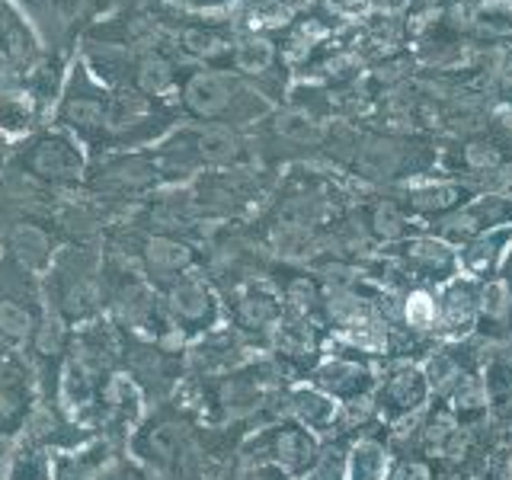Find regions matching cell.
<instances>
[{"instance_id": "obj_1", "label": "cell", "mask_w": 512, "mask_h": 480, "mask_svg": "<svg viewBox=\"0 0 512 480\" xmlns=\"http://www.w3.org/2000/svg\"><path fill=\"white\" fill-rule=\"evenodd\" d=\"M343 160L349 164V170H356L362 176V180L397 183V180H410V176H423L436 164V154L426 148H416L410 141L365 135L349 144Z\"/></svg>"}, {"instance_id": "obj_2", "label": "cell", "mask_w": 512, "mask_h": 480, "mask_svg": "<svg viewBox=\"0 0 512 480\" xmlns=\"http://www.w3.org/2000/svg\"><path fill=\"white\" fill-rule=\"evenodd\" d=\"M432 400L429 378L420 359L394 362L388 372L378 375V388L372 394V416L384 429H404L413 423Z\"/></svg>"}, {"instance_id": "obj_3", "label": "cell", "mask_w": 512, "mask_h": 480, "mask_svg": "<svg viewBox=\"0 0 512 480\" xmlns=\"http://www.w3.org/2000/svg\"><path fill=\"white\" fill-rule=\"evenodd\" d=\"M378 253L384 256V260H391L413 285L439 288L445 282H452L455 276H461L458 247L442 240L439 234L416 231L404 240H397V244L378 247Z\"/></svg>"}, {"instance_id": "obj_4", "label": "cell", "mask_w": 512, "mask_h": 480, "mask_svg": "<svg viewBox=\"0 0 512 480\" xmlns=\"http://www.w3.org/2000/svg\"><path fill=\"white\" fill-rule=\"evenodd\" d=\"M314 388L330 394L340 407L372 404V394L378 388L375 359H368L365 352L340 343V352L320 359V365L314 368Z\"/></svg>"}, {"instance_id": "obj_5", "label": "cell", "mask_w": 512, "mask_h": 480, "mask_svg": "<svg viewBox=\"0 0 512 480\" xmlns=\"http://www.w3.org/2000/svg\"><path fill=\"white\" fill-rule=\"evenodd\" d=\"M512 224V199L503 192H484L474 196L471 202H464L458 212H452L445 221H439L432 234H439L448 244H468V240L490 234L496 228H509Z\"/></svg>"}, {"instance_id": "obj_6", "label": "cell", "mask_w": 512, "mask_h": 480, "mask_svg": "<svg viewBox=\"0 0 512 480\" xmlns=\"http://www.w3.org/2000/svg\"><path fill=\"white\" fill-rule=\"evenodd\" d=\"M480 288L484 282L455 276L436 288V336L439 343H458L474 336L477 308H480Z\"/></svg>"}, {"instance_id": "obj_7", "label": "cell", "mask_w": 512, "mask_h": 480, "mask_svg": "<svg viewBox=\"0 0 512 480\" xmlns=\"http://www.w3.org/2000/svg\"><path fill=\"white\" fill-rule=\"evenodd\" d=\"M391 196L397 199V205L404 208V215L410 221H423L429 228H436L439 221H445L452 212L464 202H471L477 196V189L461 183V180H448V183H416L407 189H394Z\"/></svg>"}, {"instance_id": "obj_8", "label": "cell", "mask_w": 512, "mask_h": 480, "mask_svg": "<svg viewBox=\"0 0 512 480\" xmlns=\"http://www.w3.org/2000/svg\"><path fill=\"white\" fill-rule=\"evenodd\" d=\"M391 458H394L391 429H384L378 420H372L349 445L346 480H388Z\"/></svg>"}, {"instance_id": "obj_9", "label": "cell", "mask_w": 512, "mask_h": 480, "mask_svg": "<svg viewBox=\"0 0 512 480\" xmlns=\"http://www.w3.org/2000/svg\"><path fill=\"white\" fill-rule=\"evenodd\" d=\"M512 250V224L509 228H496L490 234H480L468 244L458 247V266L461 276L477 279V282H490L500 276V269L506 263V256Z\"/></svg>"}, {"instance_id": "obj_10", "label": "cell", "mask_w": 512, "mask_h": 480, "mask_svg": "<svg viewBox=\"0 0 512 480\" xmlns=\"http://www.w3.org/2000/svg\"><path fill=\"white\" fill-rule=\"evenodd\" d=\"M474 336L484 343H512V285L496 276L480 288Z\"/></svg>"}, {"instance_id": "obj_11", "label": "cell", "mask_w": 512, "mask_h": 480, "mask_svg": "<svg viewBox=\"0 0 512 480\" xmlns=\"http://www.w3.org/2000/svg\"><path fill=\"white\" fill-rule=\"evenodd\" d=\"M237 84L228 77H221V74H196L186 84V93H183V100L186 106L196 112V116L202 119H215V116H224L234 100H237Z\"/></svg>"}, {"instance_id": "obj_12", "label": "cell", "mask_w": 512, "mask_h": 480, "mask_svg": "<svg viewBox=\"0 0 512 480\" xmlns=\"http://www.w3.org/2000/svg\"><path fill=\"white\" fill-rule=\"evenodd\" d=\"M292 404L301 426H308L311 432H330L336 426V416H340V404L320 388H298L292 394Z\"/></svg>"}, {"instance_id": "obj_13", "label": "cell", "mask_w": 512, "mask_h": 480, "mask_svg": "<svg viewBox=\"0 0 512 480\" xmlns=\"http://www.w3.org/2000/svg\"><path fill=\"white\" fill-rule=\"evenodd\" d=\"M388 480H439V461L426 458L416 448H394Z\"/></svg>"}, {"instance_id": "obj_14", "label": "cell", "mask_w": 512, "mask_h": 480, "mask_svg": "<svg viewBox=\"0 0 512 480\" xmlns=\"http://www.w3.org/2000/svg\"><path fill=\"white\" fill-rule=\"evenodd\" d=\"M135 80L144 93H164L173 84V64L167 58H160L157 52L141 55L135 64Z\"/></svg>"}, {"instance_id": "obj_15", "label": "cell", "mask_w": 512, "mask_h": 480, "mask_svg": "<svg viewBox=\"0 0 512 480\" xmlns=\"http://www.w3.org/2000/svg\"><path fill=\"white\" fill-rule=\"evenodd\" d=\"M269 61H272V45L266 39H244L237 48H234V64L240 71H247V74H260L269 68Z\"/></svg>"}, {"instance_id": "obj_16", "label": "cell", "mask_w": 512, "mask_h": 480, "mask_svg": "<svg viewBox=\"0 0 512 480\" xmlns=\"http://www.w3.org/2000/svg\"><path fill=\"white\" fill-rule=\"evenodd\" d=\"M183 45L189 48L192 55H215V52H221V39L215 36L212 29H186L183 32Z\"/></svg>"}, {"instance_id": "obj_17", "label": "cell", "mask_w": 512, "mask_h": 480, "mask_svg": "<svg viewBox=\"0 0 512 480\" xmlns=\"http://www.w3.org/2000/svg\"><path fill=\"white\" fill-rule=\"evenodd\" d=\"M48 4V13L55 16V23H71L77 20V13L84 10V0H45Z\"/></svg>"}, {"instance_id": "obj_18", "label": "cell", "mask_w": 512, "mask_h": 480, "mask_svg": "<svg viewBox=\"0 0 512 480\" xmlns=\"http://www.w3.org/2000/svg\"><path fill=\"white\" fill-rule=\"evenodd\" d=\"M13 71H16V64H13V58L0 48V87H10L13 84Z\"/></svg>"}]
</instances>
